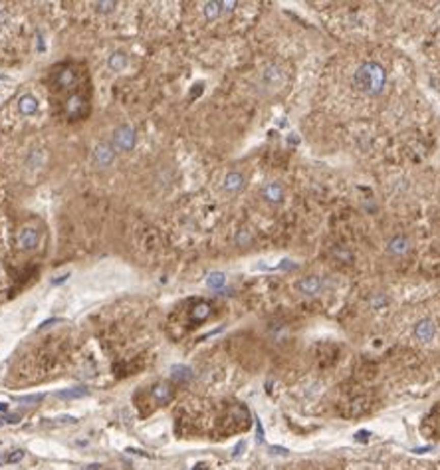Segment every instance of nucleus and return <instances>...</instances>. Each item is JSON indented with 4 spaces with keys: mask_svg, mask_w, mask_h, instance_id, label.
I'll list each match as a JSON object with an SVG mask.
<instances>
[{
    "mask_svg": "<svg viewBox=\"0 0 440 470\" xmlns=\"http://www.w3.org/2000/svg\"><path fill=\"white\" fill-rule=\"evenodd\" d=\"M387 86V72L379 62L367 60L353 73V88L367 97H379Z\"/></svg>",
    "mask_w": 440,
    "mask_h": 470,
    "instance_id": "obj_1",
    "label": "nucleus"
},
{
    "mask_svg": "<svg viewBox=\"0 0 440 470\" xmlns=\"http://www.w3.org/2000/svg\"><path fill=\"white\" fill-rule=\"evenodd\" d=\"M413 335H415L419 342H422V344L432 342L434 335H436V324H434V320H430V318H422V320H419V322L415 324V327H413Z\"/></svg>",
    "mask_w": 440,
    "mask_h": 470,
    "instance_id": "obj_2",
    "label": "nucleus"
},
{
    "mask_svg": "<svg viewBox=\"0 0 440 470\" xmlns=\"http://www.w3.org/2000/svg\"><path fill=\"white\" fill-rule=\"evenodd\" d=\"M385 250L389 256H393V258H401V256H406V254L410 252V240L406 238L404 234H395L391 236L389 240H387V246Z\"/></svg>",
    "mask_w": 440,
    "mask_h": 470,
    "instance_id": "obj_3",
    "label": "nucleus"
},
{
    "mask_svg": "<svg viewBox=\"0 0 440 470\" xmlns=\"http://www.w3.org/2000/svg\"><path fill=\"white\" fill-rule=\"evenodd\" d=\"M113 145L119 151H129L135 145V131L129 125H121L113 135Z\"/></svg>",
    "mask_w": 440,
    "mask_h": 470,
    "instance_id": "obj_4",
    "label": "nucleus"
},
{
    "mask_svg": "<svg viewBox=\"0 0 440 470\" xmlns=\"http://www.w3.org/2000/svg\"><path fill=\"white\" fill-rule=\"evenodd\" d=\"M284 84V72L278 66H268L262 73V86L268 90H278Z\"/></svg>",
    "mask_w": 440,
    "mask_h": 470,
    "instance_id": "obj_5",
    "label": "nucleus"
},
{
    "mask_svg": "<svg viewBox=\"0 0 440 470\" xmlns=\"http://www.w3.org/2000/svg\"><path fill=\"white\" fill-rule=\"evenodd\" d=\"M295 288H297L299 294H304V296H315V294H319L321 288H323V280H321L319 276H308V278H301V280L297 282Z\"/></svg>",
    "mask_w": 440,
    "mask_h": 470,
    "instance_id": "obj_6",
    "label": "nucleus"
},
{
    "mask_svg": "<svg viewBox=\"0 0 440 470\" xmlns=\"http://www.w3.org/2000/svg\"><path fill=\"white\" fill-rule=\"evenodd\" d=\"M262 199L270 204H280L284 200V187L280 182H266L262 187Z\"/></svg>",
    "mask_w": 440,
    "mask_h": 470,
    "instance_id": "obj_7",
    "label": "nucleus"
},
{
    "mask_svg": "<svg viewBox=\"0 0 440 470\" xmlns=\"http://www.w3.org/2000/svg\"><path fill=\"white\" fill-rule=\"evenodd\" d=\"M244 185H246V179H244V175L238 173V171H230V173L224 177V191L230 193V195L240 193V191L244 189Z\"/></svg>",
    "mask_w": 440,
    "mask_h": 470,
    "instance_id": "obj_8",
    "label": "nucleus"
},
{
    "mask_svg": "<svg viewBox=\"0 0 440 470\" xmlns=\"http://www.w3.org/2000/svg\"><path fill=\"white\" fill-rule=\"evenodd\" d=\"M236 2H206L204 4V16L206 20H216L224 10H232Z\"/></svg>",
    "mask_w": 440,
    "mask_h": 470,
    "instance_id": "obj_9",
    "label": "nucleus"
},
{
    "mask_svg": "<svg viewBox=\"0 0 440 470\" xmlns=\"http://www.w3.org/2000/svg\"><path fill=\"white\" fill-rule=\"evenodd\" d=\"M38 244V232L34 228H22L18 232V246L22 250H32Z\"/></svg>",
    "mask_w": 440,
    "mask_h": 470,
    "instance_id": "obj_10",
    "label": "nucleus"
},
{
    "mask_svg": "<svg viewBox=\"0 0 440 470\" xmlns=\"http://www.w3.org/2000/svg\"><path fill=\"white\" fill-rule=\"evenodd\" d=\"M95 161H97L99 167H107L113 161V149L109 145L101 143L95 147Z\"/></svg>",
    "mask_w": 440,
    "mask_h": 470,
    "instance_id": "obj_11",
    "label": "nucleus"
},
{
    "mask_svg": "<svg viewBox=\"0 0 440 470\" xmlns=\"http://www.w3.org/2000/svg\"><path fill=\"white\" fill-rule=\"evenodd\" d=\"M18 109L22 115H32V113H36L38 111V99L34 97V95H30V93H26V95H22L18 101Z\"/></svg>",
    "mask_w": 440,
    "mask_h": 470,
    "instance_id": "obj_12",
    "label": "nucleus"
},
{
    "mask_svg": "<svg viewBox=\"0 0 440 470\" xmlns=\"http://www.w3.org/2000/svg\"><path fill=\"white\" fill-rule=\"evenodd\" d=\"M24 454H26V452L22 451V449L6 452V454H0V466H2V464H16V462H20V460L24 458Z\"/></svg>",
    "mask_w": 440,
    "mask_h": 470,
    "instance_id": "obj_13",
    "label": "nucleus"
},
{
    "mask_svg": "<svg viewBox=\"0 0 440 470\" xmlns=\"http://www.w3.org/2000/svg\"><path fill=\"white\" fill-rule=\"evenodd\" d=\"M206 284H208V288L212 290H220L224 284H226V276L222 274V272H212L210 276H208V280H206Z\"/></svg>",
    "mask_w": 440,
    "mask_h": 470,
    "instance_id": "obj_14",
    "label": "nucleus"
},
{
    "mask_svg": "<svg viewBox=\"0 0 440 470\" xmlns=\"http://www.w3.org/2000/svg\"><path fill=\"white\" fill-rule=\"evenodd\" d=\"M88 395V389L86 387H75V389H68V391H60L58 397L62 399H77V397H84Z\"/></svg>",
    "mask_w": 440,
    "mask_h": 470,
    "instance_id": "obj_15",
    "label": "nucleus"
},
{
    "mask_svg": "<svg viewBox=\"0 0 440 470\" xmlns=\"http://www.w3.org/2000/svg\"><path fill=\"white\" fill-rule=\"evenodd\" d=\"M125 64H127V60H125V56L123 54H113L109 58V68L111 70H115V72L123 70V68H125Z\"/></svg>",
    "mask_w": 440,
    "mask_h": 470,
    "instance_id": "obj_16",
    "label": "nucleus"
},
{
    "mask_svg": "<svg viewBox=\"0 0 440 470\" xmlns=\"http://www.w3.org/2000/svg\"><path fill=\"white\" fill-rule=\"evenodd\" d=\"M153 395L157 397V401H169L171 399V387L169 385H157L155 389H153Z\"/></svg>",
    "mask_w": 440,
    "mask_h": 470,
    "instance_id": "obj_17",
    "label": "nucleus"
},
{
    "mask_svg": "<svg viewBox=\"0 0 440 470\" xmlns=\"http://www.w3.org/2000/svg\"><path fill=\"white\" fill-rule=\"evenodd\" d=\"M208 314H210L208 304H199V306L195 307V311H193V320L195 322H202L204 318H208Z\"/></svg>",
    "mask_w": 440,
    "mask_h": 470,
    "instance_id": "obj_18",
    "label": "nucleus"
},
{
    "mask_svg": "<svg viewBox=\"0 0 440 470\" xmlns=\"http://www.w3.org/2000/svg\"><path fill=\"white\" fill-rule=\"evenodd\" d=\"M173 377L179 381H188V379H193V371H190L188 367H175V369H173Z\"/></svg>",
    "mask_w": 440,
    "mask_h": 470,
    "instance_id": "obj_19",
    "label": "nucleus"
},
{
    "mask_svg": "<svg viewBox=\"0 0 440 470\" xmlns=\"http://www.w3.org/2000/svg\"><path fill=\"white\" fill-rule=\"evenodd\" d=\"M389 304V298H387L385 294H375L373 298H371V307L373 309H381L383 306H387Z\"/></svg>",
    "mask_w": 440,
    "mask_h": 470,
    "instance_id": "obj_20",
    "label": "nucleus"
},
{
    "mask_svg": "<svg viewBox=\"0 0 440 470\" xmlns=\"http://www.w3.org/2000/svg\"><path fill=\"white\" fill-rule=\"evenodd\" d=\"M115 8V2H97V10L99 12H111Z\"/></svg>",
    "mask_w": 440,
    "mask_h": 470,
    "instance_id": "obj_21",
    "label": "nucleus"
},
{
    "mask_svg": "<svg viewBox=\"0 0 440 470\" xmlns=\"http://www.w3.org/2000/svg\"><path fill=\"white\" fill-rule=\"evenodd\" d=\"M44 399V395L42 393H38V395H28V397H18L20 403H38V401H42Z\"/></svg>",
    "mask_w": 440,
    "mask_h": 470,
    "instance_id": "obj_22",
    "label": "nucleus"
},
{
    "mask_svg": "<svg viewBox=\"0 0 440 470\" xmlns=\"http://www.w3.org/2000/svg\"><path fill=\"white\" fill-rule=\"evenodd\" d=\"M256 438H258V442L262 445L264 442V429H262V423H260V419H256Z\"/></svg>",
    "mask_w": 440,
    "mask_h": 470,
    "instance_id": "obj_23",
    "label": "nucleus"
},
{
    "mask_svg": "<svg viewBox=\"0 0 440 470\" xmlns=\"http://www.w3.org/2000/svg\"><path fill=\"white\" fill-rule=\"evenodd\" d=\"M369 436H371L369 431H359V433L355 434V440H357V442H367V440H369Z\"/></svg>",
    "mask_w": 440,
    "mask_h": 470,
    "instance_id": "obj_24",
    "label": "nucleus"
},
{
    "mask_svg": "<svg viewBox=\"0 0 440 470\" xmlns=\"http://www.w3.org/2000/svg\"><path fill=\"white\" fill-rule=\"evenodd\" d=\"M270 451H272V454H280V456H288L290 454V451L284 449V447H270Z\"/></svg>",
    "mask_w": 440,
    "mask_h": 470,
    "instance_id": "obj_25",
    "label": "nucleus"
},
{
    "mask_svg": "<svg viewBox=\"0 0 440 470\" xmlns=\"http://www.w3.org/2000/svg\"><path fill=\"white\" fill-rule=\"evenodd\" d=\"M244 449H246V442H244V440H240L238 445L234 447V452H232V456H240V454H242V451H244Z\"/></svg>",
    "mask_w": 440,
    "mask_h": 470,
    "instance_id": "obj_26",
    "label": "nucleus"
},
{
    "mask_svg": "<svg viewBox=\"0 0 440 470\" xmlns=\"http://www.w3.org/2000/svg\"><path fill=\"white\" fill-rule=\"evenodd\" d=\"M8 413V405L6 403H0V415H6Z\"/></svg>",
    "mask_w": 440,
    "mask_h": 470,
    "instance_id": "obj_27",
    "label": "nucleus"
},
{
    "mask_svg": "<svg viewBox=\"0 0 440 470\" xmlns=\"http://www.w3.org/2000/svg\"><path fill=\"white\" fill-rule=\"evenodd\" d=\"M66 278H68V274H64V276H60V278H56V280H54V282H52V284H54V286H56V284H62V282H64Z\"/></svg>",
    "mask_w": 440,
    "mask_h": 470,
    "instance_id": "obj_28",
    "label": "nucleus"
},
{
    "mask_svg": "<svg viewBox=\"0 0 440 470\" xmlns=\"http://www.w3.org/2000/svg\"><path fill=\"white\" fill-rule=\"evenodd\" d=\"M84 470H99V464H90L88 468H84Z\"/></svg>",
    "mask_w": 440,
    "mask_h": 470,
    "instance_id": "obj_29",
    "label": "nucleus"
},
{
    "mask_svg": "<svg viewBox=\"0 0 440 470\" xmlns=\"http://www.w3.org/2000/svg\"><path fill=\"white\" fill-rule=\"evenodd\" d=\"M2 425H6V423H4V415H0V427H2Z\"/></svg>",
    "mask_w": 440,
    "mask_h": 470,
    "instance_id": "obj_30",
    "label": "nucleus"
}]
</instances>
